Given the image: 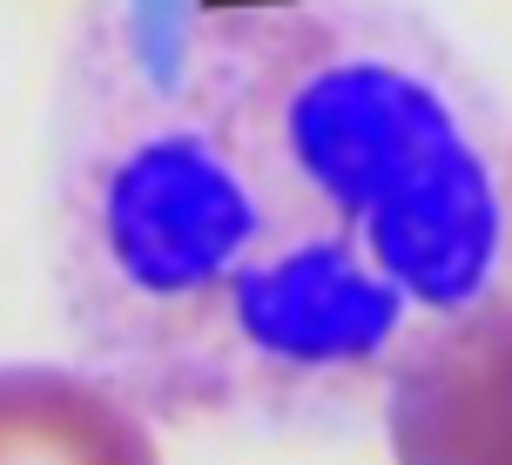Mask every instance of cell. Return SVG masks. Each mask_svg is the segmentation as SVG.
Masks as SVG:
<instances>
[{
	"mask_svg": "<svg viewBox=\"0 0 512 465\" xmlns=\"http://www.w3.org/2000/svg\"><path fill=\"white\" fill-rule=\"evenodd\" d=\"M398 465H512V304L472 310L391 385Z\"/></svg>",
	"mask_w": 512,
	"mask_h": 465,
	"instance_id": "cell-1",
	"label": "cell"
},
{
	"mask_svg": "<svg viewBox=\"0 0 512 465\" xmlns=\"http://www.w3.org/2000/svg\"><path fill=\"white\" fill-rule=\"evenodd\" d=\"M0 465H155V439L75 371L0 364Z\"/></svg>",
	"mask_w": 512,
	"mask_h": 465,
	"instance_id": "cell-2",
	"label": "cell"
}]
</instances>
